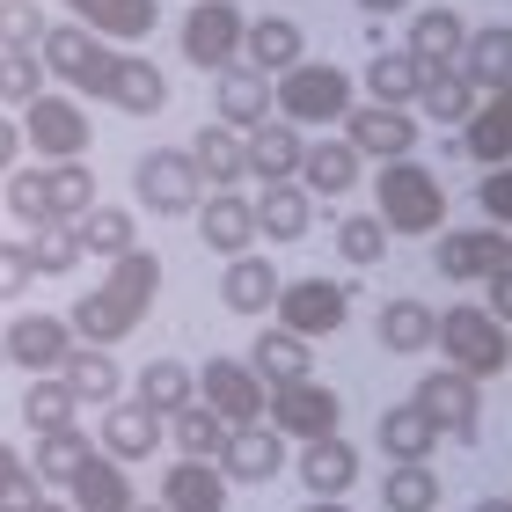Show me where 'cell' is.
I'll use <instances>...</instances> for the list:
<instances>
[{"label":"cell","instance_id":"6f0895ef","mask_svg":"<svg viewBox=\"0 0 512 512\" xmlns=\"http://www.w3.org/2000/svg\"><path fill=\"white\" fill-rule=\"evenodd\" d=\"M8 169H22V125L0 110V176H8Z\"/></svg>","mask_w":512,"mask_h":512},{"label":"cell","instance_id":"8d00e7d4","mask_svg":"<svg viewBox=\"0 0 512 512\" xmlns=\"http://www.w3.org/2000/svg\"><path fill=\"white\" fill-rule=\"evenodd\" d=\"M461 74H469L483 96L512 81V22H476L469 44H461Z\"/></svg>","mask_w":512,"mask_h":512},{"label":"cell","instance_id":"f546056e","mask_svg":"<svg viewBox=\"0 0 512 512\" xmlns=\"http://www.w3.org/2000/svg\"><path fill=\"white\" fill-rule=\"evenodd\" d=\"M66 491H74V498H66L74 512H132V505H139V498H132V476H125V461H110L103 447L81 461V476L66 483Z\"/></svg>","mask_w":512,"mask_h":512},{"label":"cell","instance_id":"d6986e66","mask_svg":"<svg viewBox=\"0 0 512 512\" xmlns=\"http://www.w3.org/2000/svg\"><path fill=\"white\" fill-rule=\"evenodd\" d=\"M213 118L220 125H235V132H249V125H264L271 118V74H256V66H220L213 74Z\"/></svg>","mask_w":512,"mask_h":512},{"label":"cell","instance_id":"94428289","mask_svg":"<svg viewBox=\"0 0 512 512\" xmlns=\"http://www.w3.org/2000/svg\"><path fill=\"white\" fill-rule=\"evenodd\" d=\"M366 15H395V8H410V0H359Z\"/></svg>","mask_w":512,"mask_h":512},{"label":"cell","instance_id":"f907efd6","mask_svg":"<svg viewBox=\"0 0 512 512\" xmlns=\"http://www.w3.org/2000/svg\"><path fill=\"white\" fill-rule=\"evenodd\" d=\"M337 256H344V264H381V256H388V227L374 220V213H352V220H337Z\"/></svg>","mask_w":512,"mask_h":512},{"label":"cell","instance_id":"d4e9b609","mask_svg":"<svg viewBox=\"0 0 512 512\" xmlns=\"http://www.w3.org/2000/svg\"><path fill=\"white\" fill-rule=\"evenodd\" d=\"M96 447L110 454V461H147L154 447H161V417L147 410V403H103V432H96Z\"/></svg>","mask_w":512,"mask_h":512},{"label":"cell","instance_id":"d590c367","mask_svg":"<svg viewBox=\"0 0 512 512\" xmlns=\"http://www.w3.org/2000/svg\"><path fill=\"white\" fill-rule=\"evenodd\" d=\"M461 44H469V15H454V8H425L410 22V44L403 52L417 66H461Z\"/></svg>","mask_w":512,"mask_h":512},{"label":"cell","instance_id":"484cf974","mask_svg":"<svg viewBox=\"0 0 512 512\" xmlns=\"http://www.w3.org/2000/svg\"><path fill=\"white\" fill-rule=\"evenodd\" d=\"M300 59H308V37H300L293 15H264V22H249V30H242V66H256V74L278 81Z\"/></svg>","mask_w":512,"mask_h":512},{"label":"cell","instance_id":"f35d334b","mask_svg":"<svg viewBox=\"0 0 512 512\" xmlns=\"http://www.w3.org/2000/svg\"><path fill=\"white\" fill-rule=\"evenodd\" d=\"M161 439L176 447V461H220V447H227V425L205 403H183L176 417H161Z\"/></svg>","mask_w":512,"mask_h":512},{"label":"cell","instance_id":"7bdbcfd3","mask_svg":"<svg viewBox=\"0 0 512 512\" xmlns=\"http://www.w3.org/2000/svg\"><path fill=\"white\" fill-rule=\"evenodd\" d=\"M37 169H44V213H52V220H81L88 205H96L88 161H37Z\"/></svg>","mask_w":512,"mask_h":512},{"label":"cell","instance_id":"7c38bea8","mask_svg":"<svg viewBox=\"0 0 512 512\" xmlns=\"http://www.w3.org/2000/svg\"><path fill=\"white\" fill-rule=\"evenodd\" d=\"M264 425L271 432H286V439H322V432H337L344 425V395L330 381H286V388H271V410H264Z\"/></svg>","mask_w":512,"mask_h":512},{"label":"cell","instance_id":"1f68e13d","mask_svg":"<svg viewBox=\"0 0 512 512\" xmlns=\"http://www.w3.org/2000/svg\"><path fill=\"white\" fill-rule=\"evenodd\" d=\"M461 154H476L483 169L512 161V81H505V88H491V96L476 103V118L461 125Z\"/></svg>","mask_w":512,"mask_h":512},{"label":"cell","instance_id":"f6af8a7d","mask_svg":"<svg viewBox=\"0 0 512 512\" xmlns=\"http://www.w3.org/2000/svg\"><path fill=\"white\" fill-rule=\"evenodd\" d=\"M74 388H66L59 374H30V388H22V425L30 432H66L74 425Z\"/></svg>","mask_w":512,"mask_h":512},{"label":"cell","instance_id":"9f6ffc18","mask_svg":"<svg viewBox=\"0 0 512 512\" xmlns=\"http://www.w3.org/2000/svg\"><path fill=\"white\" fill-rule=\"evenodd\" d=\"M483 293H491V300H483V308H491V315L505 322V330H512V264H505V271H491V278H483Z\"/></svg>","mask_w":512,"mask_h":512},{"label":"cell","instance_id":"83f0119b","mask_svg":"<svg viewBox=\"0 0 512 512\" xmlns=\"http://www.w3.org/2000/svg\"><path fill=\"white\" fill-rule=\"evenodd\" d=\"M249 213H256V235L264 242H300L315 227V198L286 176V183H264V198H249Z\"/></svg>","mask_w":512,"mask_h":512},{"label":"cell","instance_id":"be15d7a7","mask_svg":"<svg viewBox=\"0 0 512 512\" xmlns=\"http://www.w3.org/2000/svg\"><path fill=\"white\" fill-rule=\"evenodd\" d=\"M132 512H161V505H132Z\"/></svg>","mask_w":512,"mask_h":512},{"label":"cell","instance_id":"d6a6232c","mask_svg":"<svg viewBox=\"0 0 512 512\" xmlns=\"http://www.w3.org/2000/svg\"><path fill=\"white\" fill-rule=\"evenodd\" d=\"M59 381L74 388V403H118V388H125V374H118V359H110V344H74V352L59 359Z\"/></svg>","mask_w":512,"mask_h":512},{"label":"cell","instance_id":"60d3db41","mask_svg":"<svg viewBox=\"0 0 512 512\" xmlns=\"http://www.w3.org/2000/svg\"><path fill=\"white\" fill-rule=\"evenodd\" d=\"M74 235H81V256H125V249H139V220L125 213V205H88V213L74 220Z\"/></svg>","mask_w":512,"mask_h":512},{"label":"cell","instance_id":"8992f818","mask_svg":"<svg viewBox=\"0 0 512 512\" xmlns=\"http://www.w3.org/2000/svg\"><path fill=\"white\" fill-rule=\"evenodd\" d=\"M344 315H352V286H337V278H293V286H278L271 300V322L293 337H337Z\"/></svg>","mask_w":512,"mask_h":512},{"label":"cell","instance_id":"9c48e42d","mask_svg":"<svg viewBox=\"0 0 512 512\" xmlns=\"http://www.w3.org/2000/svg\"><path fill=\"white\" fill-rule=\"evenodd\" d=\"M410 403L432 417V432H439V439H461V447H476V425H483V381L454 374V366H439V374L417 381Z\"/></svg>","mask_w":512,"mask_h":512},{"label":"cell","instance_id":"7a4b0ae2","mask_svg":"<svg viewBox=\"0 0 512 512\" xmlns=\"http://www.w3.org/2000/svg\"><path fill=\"white\" fill-rule=\"evenodd\" d=\"M374 220L388 235H439L447 227V183H439L425 161H381L374 176Z\"/></svg>","mask_w":512,"mask_h":512},{"label":"cell","instance_id":"4316f807","mask_svg":"<svg viewBox=\"0 0 512 512\" xmlns=\"http://www.w3.org/2000/svg\"><path fill=\"white\" fill-rule=\"evenodd\" d=\"M198 235H205V249L213 256H242V249H256V213H249V198H235V191H213V198H198Z\"/></svg>","mask_w":512,"mask_h":512},{"label":"cell","instance_id":"ee69618b","mask_svg":"<svg viewBox=\"0 0 512 512\" xmlns=\"http://www.w3.org/2000/svg\"><path fill=\"white\" fill-rule=\"evenodd\" d=\"M366 88H374V103H388V110H417L425 66H417L410 52H374V66H366Z\"/></svg>","mask_w":512,"mask_h":512},{"label":"cell","instance_id":"cb8c5ba5","mask_svg":"<svg viewBox=\"0 0 512 512\" xmlns=\"http://www.w3.org/2000/svg\"><path fill=\"white\" fill-rule=\"evenodd\" d=\"M191 169H198V183H213V191H235V183H249V161H242V132L235 125H198L191 132Z\"/></svg>","mask_w":512,"mask_h":512},{"label":"cell","instance_id":"e7e4bbea","mask_svg":"<svg viewBox=\"0 0 512 512\" xmlns=\"http://www.w3.org/2000/svg\"><path fill=\"white\" fill-rule=\"evenodd\" d=\"M0 366H8V359H0Z\"/></svg>","mask_w":512,"mask_h":512},{"label":"cell","instance_id":"f1b7e54d","mask_svg":"<svg viewBox=\"0 0 512 512\" xmlns=\"http://www.w3.org/2000/svg\"><path fill=\"white\" fill-rule=\"evenodd\" d=\"M249 374L264 381V388H286V381H308L315 374V352H308V337H293V330H256L249 344Z\"/></svg>","mask_w":512,"mask_h":512},{"label":"cell","instance_id":"44dd1931","mask_svg":"<svg viewBox=\"0 0 512 512\" xmlns=\"http://www.w3.org/2000/svg\"><path fill=\"white\" fill-rule=\"evenodd\" d=\"M161 512H227V476L220 461H169L161 469Z\"/></svg>","mask_w":512,"mask_h":512},{"label":"cell","instance_id":"c3c4849f","mask_svg":"<svg viewBox=\"0 0 512 512\" xmlns=\"http://www.w3.org/2000/svg\"><path fill=\"white\" fill-rule=\"evenodd\" d=\"M44 96V59L37 52H0V110H30Z\"/></svg>","mask_w":512,"mask_h":512},{"label":"cell","instance_id":"e0dca14e","mask_svg":"<svg viewBox=\"0 0 512 512\" xmlns=\"http://www.w3.org/2000/svg\"><path fill=\"white\" fill-rule=\"evenodd\" d=\"M37 59H44V81L88 88V74H96V59H103V37H96V30H81V22H44Z\"/></svg>","mask_w":512,"mask_h":512},{"label":"cell","instance_id":"11a10c76","mask_svg":"<svg viewBox=\"0 0 512 512\" xmlns=\"http://www.w3.org/2000/svg\"><path fill=\"white\" fill-rule=\"evenodd\" d=\"M37 286V264H30V242H0V300H22Z\"/></svg>","mask_w":512,"mask_h":512},{"label":"cell","instance_id":"4dcf8cb0","mask_svg":"<svg viewBox=\"0 0 512 512\" xmlns=\"http://www.w3.org/2000/svg\"><path fill=\"white\" fill-rule=\"evenodd\" d=\"M286 278L271 271V256H227V271H220V300H227V315H271V300Z\"/></svg>","mask_w":512,"mask_h":512},{"label":"cell","instance_id":"b9f144b4","mask_svg":"<svg viewBox=\"0 0 512 512\" xmlns=\"http://www.w3.org/2000/svg\"><path fill=\"white\" fill-rule=\"evenodd\" d=\"M88 454H96V432H81V425H66V432H37L30 469H37V483H74Z\"/></svg>","mask_w":512,"mask_h":512},{"label":"cell","instance_id":"7402d4cb","mask_svg":"<svg viewBox=\"0 0 512 512\" xmlns=\"http://www.w3.org/2000/svg\"><path fill=\"white\" fill-rule=\"evenodd\" d=\"M300 125H286V118H264V125H249L242 132V161H249V176L256 183H286V176H300Z\"/></svg>","mask_w":512,"mask_h":512},{"label":"cell","instance_id":"5bb4252c","mask_svg":"<svg viewBox=\"0 0 512 512\" xmlns=\"http://www.w3.org/2000/svg\"><path fill=\"white\" fill-rule=\"evenodd\" d=\"M66 352H74V322L66 315H15L8 337H0V359L22 366V374H59Z\"/></svg>","mask_w":512,"mask_h":512},{"label":"cell","instance_id":"f5cc1de1","mask_svg":"<svg viewBox=\"0 0 512 512\" xmlns=\"http://www.w3.org/2000/svg\"><path fill=\"white\" fill-rule=\"evenodd\" d=\"M30 498H44V483H37V469L22 461L8 439H0V512H15V505H30Z\"/></svg>","mask_w":512,"mask_h":512},{"label":"cell","instance_id":"7dc6e473","mask_svg":"<svg viewBox=\"0 0 512 512\" xmlns=\"http://www.w3.org/2000/svg\"><path fill=\"white\" fill-rule=\"evenodd\" d=\"M30 264H37V278H66L81 264V235H74V220H44V227H30Z\"/></svg>","mask_w":512,"mask_h":512},{"label":"cell","instance_id":"836d02e7","mask_svg":"<svg viewBox=\"0 0 512 512\" xmlns=\"http://www.w3.org/2000/svg\"><path fill=\"white\" fill-rule=\"evenodd\" d=\"M132 403H147L154 417H176L183 403H198V366L183 359H147L132 374Z\"/></svg>","mask_w":512,"mask_h":512},{"label":"cell","instance_id":"4fadbf2b","mask_svg":"<svg viewBox=\"0 0 512 512\" xmlns=\"http://www.w3.org/2000/svg\"><path fill=\"white\" fill-rule=\"evenodd\" d=\"M432 264H439V278H454V286H483L491 271H505L512 264V235L505 227H447L439 235V249H432Z\"/></svg>","mask_w":512,"mask_h":512},{"label":"cell","instance_id":"e575fe53","mask_svg":"<svg viewBox=\"0 0 512 512\" xmlns=\"http://www.w3.org/2000/svg\"><path fill=\"white\" fill-rule=\"evenodd\" d=\"M483 103V88L461 74V66H425V88H417V110H425L432 125H469Z\"/></svg>","mask_w":512,"mask_h":512},{"label":"cell","instance_id":"52a82bcc","mask_svg":"<svg viewBox=\"0 0 512 512\" xmlns=\"http://www.w3.org/2000/svg\"><path fill=\"white\" fill-rule=\"evenodd\" d=\"M132 191H139V205H147V213L183 220V213H198L205 183H198V169H191V154H183V147H154V154H139Z\"/></svg>","mask_w":512,"mask_h":512},{"label":"cell","instance_id":"816d5d0a","mask_svg":"<svg viewBox=\"0 0 512 512\" xmlns=\"http://www.w3.org/2000/svg\"><path fill=\"white\" fill-rule=\"evenodd\" d=\"M44 44V8L37 0H0V52H37Z\"/></svg>","mask_w":512,"mask_h":512},{"label":"cell","instance_id":"680465c9","mask_svg":"<svg viewBox=\"0 0 512 512\" xmlns=\"http://www.w3.org/2000/svg\"><path fill=\"white\" fill-rule=\"evenodd\" d=\"M15 512H74L66 498H30V505H15Z\"/></svg>","mask_w":512,"mask_h":512},{"label":"cell","instance_id":"681fc988","mask_svg":"<svg viewBox=\"0 0 512 512\" xmlns=\"http://www.w3.org/2000/svg\"><path fill=\"white\" fill-rule=\"evenodd\" d=\"M0 213L22 220V227L52 220V213H44V169H8V176H0Z\"/></svg>","mask_w":512,"mask_h":512},{"label":"cell","instance_id":"bcb514c9","mask_svg":"<svg viewBox=\"0 0 512 512\" xmlns=\"http://www.w3.org/2000/svg\"><path fill=\"white\" fill-rule=\"evenodd\" d=\"M388 512H439V476L432 461H388Z\"/></svg>","mask_w":512,"mask_h":512},{"label":"cell","instance_id":"6125c7cd","mask_svg":"<svg viewBox=\"0 0 512 512\" xmlns=\"http://www.w3.org/2000/svg\"><path fill=\"white\" fill-rule=\"evenodd\" d=\"M476 512H512V498H483V505H476Z\"/></svg>","mask_w":512,"mask_h":512},{"label":"cell","instance_id":"2e32d148","mask_svg":"<svg viewBox=\"0 0 512 512\" xmlns=\"http://www.w3.org/2000/svg\"><path fill=\"white\" fill-rule=\"evenodd\" d=\"M359 169H366V154L352 147V139H308L293 183L308 198H344V191H359Z\"/></svg>","mask_w":512,"mask_h":512},{"label":"cell","instance_id":"91938a15","mask_svg":"<svg viewBox=\"0 0 512 512\" xmlns=\"http://www.w3.org/2000/svg\"><path fill=\"white\" fill-rule=\"evenodd\" d=\"M300 512H352V505H344V498H308Z\"/></svg>","mask_w":512,"mask_h":512},{"label":"cell","instance_id":"ab89813d","mask_svg":"<svg viewBox=\"0 0 512 512\" xmlns=\"http://www.w3.org/2000/svg\"><path fill=\"white\" fill-rule=\"evenodd\" d=\"M374 432H381V454H388V461H432V447H439L432 417L417 410V403H388Z\"/></svg>","mask_w":512,"mask_h":512},{"label":"cell","instance_id":"30bf717a","mask_svg":"<svg viewBox=\"0 0 512 512\" xmlns=\"http://www.w3.org/2000/svg\"><path fill=\"white\" fill-rule=\"evenodd\" d=\"M242 30H249V15L235 0H191V15H183V59L198 74H220V66L242 59Z\"/></svg>","mask_w":512,"mask_h":512},{"label":"cell","instance_id":"3957f363","mask_svg":"<svg viewBox=\"0 0 512 512\" xmlns=\"http://www.w3.org/2000/svg\"><path fill=\"white\" fill-rule=\"evenodd\" d=\"M271 110L286 125H344V110H352V74L344 66H330V59H300V66H286V74L271 81Z\"/></svg>","mask_w":512,"mask_h":512},{"label":"cell","instance_id":"ffe728a7","mask_svg":"<svg viewBox=\"0 0 512 512\" xmlns=\"http://www.w3.org/2000/svg\"><path fill=\"white\" fill-rule=\"evenodd\" d=\"M300 483L315 498H344L359 483V447L344 432H322V439H300Z\"/></svg>","mask_w":512,"mask_h":512},{"label":"cell","instance_id":"6da1fadb","mask_svg":"<svg viewBox=\"0 0 512 512\" xmlns=\"http://www.w3.org/2000/svg\"><path fill=\"white\" fill-rule=\"evenodd\" d=\"M154 293H161V256H147V249L110 256L103 286L81 293L74 308H66V322H74V344H125L139 322H147Z\"/></svg>","mask_w":512,"mask_h":512},{"label":"cell","instance_id":"277c9868","mask_svg":"<svg viewBox=\"0 0 512 512\" xmlns=\"http://www.w3.org/2000/svg\"><path fill=\"white\" fill-rule=\"evenodd\" d=\"M432 344L447 352L454 374H469V381H491V374L512 366V330H505L491 308H476V300H461V308L439 315V337Z\"/></svg>","mask_w":512,"mask_h":512},{"label":"cell","instance_id":"603a6c76","mask_svg":"<svg viewBox=\"0 0 512 512\" xmlns=\"http://www.w3.org/2000/svg\"><path fill=\"white\" fill-rule=\"evenodd\" d=\"M66 8L103 44H139V37H154V22H161V0H66Z\"/></svg>","mask_w":512,"mask_h":512},{"label":"cell","instance_id":"74e56055","mask_svg":"<svg viewBox=\"0 0 512 512\" xmlns=\"http://www.w3.org/2000/svg\"><path fill=\"white\" fill-rule=\"evenodd\" d=\"M432 337H439V308H425V300H388L381 308V352L395 359H417V352H432Z\"/></svg>","mask_w":512,"mask_h":512},{"label":"cell","instance_id":"ba28073f","mask_svg":"<svg viewBox=\"0 0 512 512\" xmlns=\"http://www.w3.org/2000/svg\"><path fill=\"white\" fill-rule=\"evenodd\" d=\"M198 403L213 410L227 432H235V425H264L271 388L249 374V359H205V366H198Z\"/></svg>","mask_w":512,"mask_h":512},{"label":"cell","instance_id":"5b68a950","mask_svg":"<svg viewBox=\"0 0 512 512\" xmlns=\"http://www.w3.org/2000/svg\"><path fill=\"white\" fill-rule=\"evenodd\" d=\"M81 96H96L110 110H125V118H154V110H169V74H161L154 59L139 52H118V44H103L96 74H88Z\"/></svg>","mask_w":512,"mask_h":512},{"label":"cell","instance_id":"8fae6325","mask_svg":"<svg viewBox=\"0 0 512 512\" xmlns=\"http://www.w3.org/2000/svg\"><path fill=\"white\" fill-rule=\"evenodd\" d=\"M88 110L74 103V96H52V88H44V96L22 110V147H37V161H81L88 154Z\"/></svg>","mask_w":512,"mask_h":512},{"label":"cell","instance_id":"db71d44e","mask_svg":"<svg viewBox=\"0 0 512 512\" xmlns=\"http://www.w3.org/2000/svg\"><path fill=\"white\" fill-rule=\"evenodd\" d=\"M476 205H483V220H491V227H505V235H512V161L483 169V183H476Z\"/></svg>","mask_w":512,"mask_h":512},{"label":"cell","instance_id":"ac0fdd59","mask_svg":"<svg viewBox=\"0 0 512 512\" xmlns=\"http://www.w3.org/2000/svg\"><path fill=\"white\" fill-rule=\"evenodd\" d=\"M278 469H286V432L271 425H235L220 447V476L227 483H271Z\"/></svg>","mask_w":512,"mask_h":512},{"label":"cell","instance_id":"9a60e30c","mask_svg":"<svg viewBox=\"0 0 512 512\" xmlns=\"http://www.w3.org/2000/svg\"><path fill=\"white\" fill-rule=\"evenodd\" d=\"M344 139L374 161H403L417 147V118L410 110H388V103H352L344 110Z\"/></svg>","mask_w":512,"mask_h":512}]
</instances>
